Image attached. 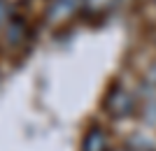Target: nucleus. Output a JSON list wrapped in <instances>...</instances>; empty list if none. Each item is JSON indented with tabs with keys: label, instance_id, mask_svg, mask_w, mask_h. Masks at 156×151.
Here are the masks:
<instances>
[{
	"label": "nucleus",
	"instance_id": "nucleus-1",
	"mask_svg": "<svg viewBox=\"0 0 156 151\" xmlns=\"http://www.w3.org/2000/svg\"><path fill=\"white\" fill-rule=\"evenodd\" d=\"M105 109L110 112V116L114 118H128L135 114L137 109V98L135 93L124 88L121 84H114L107 93V98H105Z\"/></svg>",
	"mask_w": 156,
	"mask_h": 151
},
{
	"label": "nucleus",
	"instance_id": "nucleus-2",
	"mask_svg": "<svg viewBox=\"0 0 156 151\" xmlns=\"http://www.w3.org/2000/svg\"><path fill=\"white\" fill-rule=\"evenodd\" d=\"M84 5V0H54L51 7H49V12H47V16H49V21H63L68 19L72 12H77L79 7Z\"/></svg>",
	"mask_w": 156,
	"mask_h": 151
},
{
	"label": "nucleus",
	"instance_id": "nucleus-3",
	"mask_svg": "<svg viewBox=\"0 0 156 151\" xmlns=\"http://www.w3.org/2000/svg\"><path fill=\"white\" fill-rule=\"evenodd\" d=\"M82 149L84 151H110V142H107V132L103 128H89V132L84 135V142H82Z\"/></svg>",
	"mask_w": 156,
	"mask_h": 151
},
{
	"label": "nucleus",
	"instance_id": "nucleus-4",
	"mask_svg": "<svg viewBox=\"0 0 156 151\" xmlns=\"http://www.w3.org/2000/svg\"><path fill=\"white\" fill-rule=\"evenodd\" d=\"M82 7L89 16H105L112 7V0H84Z\"/></svg>",
	"mask_w": 156,
	"mask_h": 151
},
{
	"label": "nucleus",
	"instance_id": "nucleus-5",
	"mask_svg": "<svg viewBox=\"0 0 156 151\" xmlns=\"http://www.w3.org/2000/svg\"><path fill=\"white\" fill-rule=\"evenodd\" d=\"M26 35V26H23V21L16 19L9 23V30H7V39L9 42H21V37Z\"/></svg>",
	"mask_w": 156,
	"mask_h": 151
},
{
	"label": "nucleus",
	"instance_id": "nucleus-6",
	"mask_svg": "<svg viewBox=\"0 0 156 151\" xmlns=\"http://www.w3.org/2000/svg\"><path fill=\"white\" fill-rule=\"evenodd\" d=\"M5 16H7V5L2 2V0H0V21L5 19Z\"/></svg>",
	"mask_w": 156,
	"mask_h": 151
},
{
	"label": "nucleus",
	"instance_id": "nucleus-7",
	"mask_svg": "<svg viewBox=\"0 0 156 151\" xmlns=\"http://www.w3.org/2000/svg\"><path fill=\"white\" fill-rule=\"evenodd\" d=\"M147 81H151V84H156V65L149 70V77H147Z\"/></svg>",
	"mask_w": 156,
	"mask_h": 151
},
{
	"label": "nucleus",
	"instance_id": "nucleus-8",
	"mask_svg": "<svg viewBox=\"0 0 156 151\" xmlns=\"http://www.w3.org/2000/svg\"><path fill=\"white\" fill-rule=\"evenodd\" d=\"M114 151H144V149H137V146H126V149H114Z\"/></svg>",
	"mask_w": 156,
	"mask_h": 151
}]
</instances>
